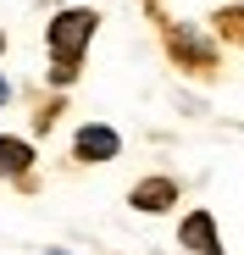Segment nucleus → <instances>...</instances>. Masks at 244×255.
Segmentation results:
<instances>
[{
    "mask_svg": "<svg viewBox=\"0 0 244 255\" xmlns=\"http://www.w3.org/2000/svg\"><path fill=\"white\" fill-rule=\"evenodd\" d=\"M172 200H178V183H172V178H150V183L133 189V205H139V211H167Z\"/></svg>",
    "mask_w": 244,
    "mask_h": 255,
    "instance_id": "20e7f679",
    "label": "nucleus"
},
{
    "mask_svg": "<svg viewBox=\"0 0 244 255\" xmlns=\"http://www.w3.org/2000/svg\"><path fill=\"white\" fill-rule=\"evenodd\" d=\"M28 166H33V150L22 139H0V178H17V172H28Z\"/></svg>",
    "mask_w": 244,
    "mask_h": 255,
    "instance_id": "39448f33",
    "label": "nucleus"
},
{
    "mask_svg": "<svg viewBox=\"0 0 244 255\" xmlns=\"http://www.w3.org/2000/svg\"><path fill=\"white\" fill-rule=\"evenodd\" d=\"M178 244H183V250H194V255H222V239H217V228H211L206 211H194V217L178 228Z\"/></svg>",
    "mask_w": 244,
    "mask_h": 255,
    "instance_id": "f03ea898",
    "label": "nucleus"
},
{
    "mask_svg": "<svg viewBox=\"0 0 244 255\" xmlns=\"http://www.w3.org/2000/svg\"><path fill=\"white\" fill-rule=\"evenodd\" d=\"M6 100H11V83H6V78H0V106H6Z\"/></svg>",
    "mask_w": 244,
    "mask_h": 255,
    "instance_id": "423d86ee",
    "label": "nucleus"
},
{
    "mask_svg": "<svg viewBox=\"0 0 244 255\" xmlns=\"http://www.w3.org/2000/svg\"><path fill=\"white\" fill-rule=\"evenodd\" d=\"M89 33H95V11H61V17L50 22V50H56V83H67V78H72L78 56H84V45H89Z\"/></svg>",
    "mask_w": 244,
    "mask_h": 255,
    "instance_id": "f257e3e1",
    "label": "nucleus"
},
{
    "mask_svg": "<svg viewBox=\"0 0 244 255\" xmlns=\"http://www.w3.org/2000/svg\"><path fill=\"white\" fill-rule=\"evenodd\" d=\"M56 255H67V250H56Z\"/></svg>",
    "mask_w": 244,
    "mask_h": 255,
    "instance_id": "0eeeda50",
    "label": "nucleus"
},
{
    "mask_svg": "<svg viewBox=\"0 0 244 255\" xmlns=\"http://www.w3.org/2000/svg\"><path fill=\"white\" fill-rule=\"evenodd\" d=\"M78 155H84V161H111L117 155V133H111V128H84V133H78Z\"/></svg>",
    "mask_w": 244,
    "mask_h": 255,
    "instance_id": "7ed1b4c3",
    "label": "nucleus"
}]
</instances>
